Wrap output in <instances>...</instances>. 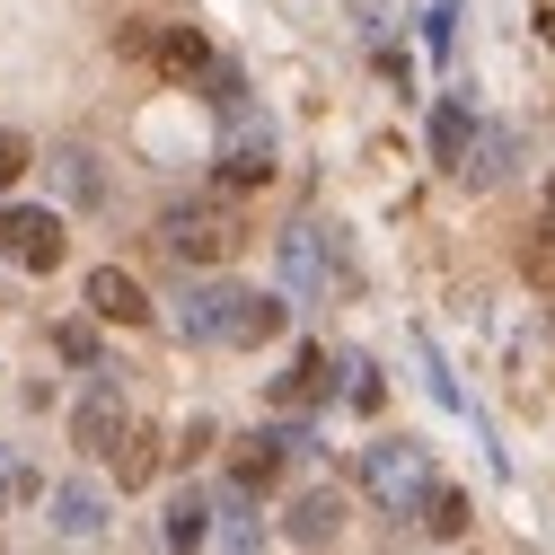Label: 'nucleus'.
Wrapping results in <instances>:
<instances>
[{"mask_svg": "<svg viewBox=\"0 0 555 555\" xmlns=\"http://www.w3.org/2000/svg\"><path fill=\"white\" fill-rule=\"evenodd\" d=\"M177 318H185L194 344H264V335H283V300L230 292V283H185Z\"/></svg>", "mask_w": 555, "mask_h": 555, "instance_id": "f257e3e1", "label": "nucleus"}, {"mask_svg": "<svg viewBox=\"0 0 555 555\" xmlns=\"http://www.w3.org/2000/svg\"><path fill=\"white\" fill-rule=\"evenodd\" d=\"M362 494H371L379 512L414 520V512L441 494V467H433L424 441H371V450H362Z\"/></svg>", "mask_w": 555, "mask_h": 555, "instance_id": "f03ea898", "label": "nucleus"}, {"mask_svg": "<svg viewBox=\"0 0 555 555\" xmlns=\"http://www.w3.org/2000/svg\"><path fill=\"white\" fill-rule=\"evenodd\" d=\"M159 247L177 264H230L247 247V221H238V203H168L159 212Z\"/></svg>", "mask_w": 555, "mask_h": 555, "instance_id": "7ed1b4c3", "label": "nucleus"}, {"mask_svg": "<svg viewBox=\"0 0 555 555\" xmlns=\"http://www.w3.org/2000/svg\"><path fill=\"white\" fill-rule=\"evenodd\" d=\"M221 115H230V132H221V185H264V177H273V132H264V115H247V98L221 106Z\"/></svg>", "mask_w": 555, "mask_h": 555, "instance_id": "20e7f679", "label": "nucleus"}, {"mask_svg": "<svg viewBox=\"0 0 555 555\" xmlns=\"http://www.w3.org/2000/svg\"><path fill=\"white\" fill-rule=\"evenodd\" d=\"M0 256H18L27 273H53L62 264V221L53 212H0Z\"/></svg>", "mask_w": 555, "mask_h": 555, "instance_id": "39448f33", "label": "nucleus"}, {"mask_svg": "<svg viewBox=\"0 0 555 555\" xmlns=\"http://www.w3.org/2000/svg\"><path fill=\"white\" fill-rule=\"evenodd\" d=\"M53 538H72V546H98L106 538V494H98L89 476L53 485Z\"/></svg>", "mask_w": 555, "mask_h": 555, "instance_id": "423d86ee", "label": "nucleus"}, {"mask_svg": "<svg viewBox=\"0 0 555 555\" xmlns=\"http://www.w3.org/2000/svg\"><path fill=\"white\" fill-rule=\"evenodd\" d=\"M89 318H106V326H151V292L132 283V273L98 264V273H89Z\"/></svg>", "mask_w": 555, "mask_h": 555, "instance_id": "0eeeda50", "label": "nucleus"}, {"mask_svg": "<svg viewBox=\"0 0 555 555\" xmlns=\"http://www.w3.org/2000/svg\"><path fill=\"white\" fill-rule=\"evenodd\" d=\"M335 529H344L335 485H309V494H292V512H283V538H292V546H335Z\"/></svg>", "mask_w": 555, "mask_h": 555, "instance_id": "6e6552de", "label": "nucleus"}, {"mask_svg": "<svg viewBox=\"0 0 555 555\" xmlns=\"http://www.w3.org/2000/svg\"><path fill=\"white\" fill-rule=\"evenodd\" d=\"M72 433H80V450H89V459H115V450H124V433H132V414H124V397H115V388H98V397L80 405V424H72Z\"/></svg>", "mask_w": 555, "mask_h": 555, "instance_id": "1a4fd4ad", "label": "nucleus"}, {"mask_svg": "<svg viewBox=\"0 0 555 555\" xmlns=\"http://www.w3.org/2000/svg\"><path fill=\"white\" fill-rule=\"evenodd\" d=\"M159 538L168 546H212V494H194V485H185V494L168 503V520H159Z\"/></svg>", "mask_w": 555, "mask_h": 555, "instance_id": "9d476101", "label": "nucleus"}, {"mask_svg": "<svg viewBox=\"0 0 555 555\" xmlns=\"http://www.w3.org/2000/svg\"><path fill=\"white\" fill-rule=\"evenodd\" d=\"M283 273L300 292H326V247H318V230L300 221V230H283Z\"/></svg>", "mask_w": 555, "mask_h": 555, "instance_id": "9b49d317", "label": "nucleus"}, {"mask_svg": "<svg viewBox=\"0 0 555 555\" xmlns=\"http://www.w3.org/2000/svg\"><path fill=\"white\" fill-rule=\"evenodd\" d=\"M459 177H476V185H503V177H512V132H485V142L459 159Z\"/></svg>", "mask_w": 555, "mask_h": 555, "instance_id": "f8f14e48", "label": "nucleus"}, {"mask_svg": "<svg viewBox=\"0 0 555 555\" xmlns=\"http://www.w3.org/2000/svg\"><path fill=\"white\" fill-rule=\"evenodd\" d=\"M256 494V485H247ZM247 494H212V546H256V520H247Z\"/></svg>", "mask_w": 555, "mask_h": 555, "instance_id": "ddd939ff", "label": "nucleus"}, {"mask_svg": "<svg viewBox=\"0 0 555 555\" xmlns=\"http://www.w3.org/2000/svg\"><path fill=\"white\" fill-rule=\"evenodd\" d=\"M203 62H212V44H203L194 27H168V36H159V72H168V80H185V72H203Z\"/></svg>", "mask_w": 555, "mask_h": 555, "instance_id": "4468645a", "label": "nucleus"}, {"mask_svg": "<svg viewBox=\"0 0 555 555\" xmlns=\"http://www.w3.org/2000/svg\"><path fill=\"white\" fill-rule=\"evenodd\" d=\"M151 467H159V441H151L142 424H132V433H124V450H115V485H142Z\"/></svg>", "mask_w": 555, "mask_h": 555, "instance_id": "2eb2a0df", "label": "nucleus"}, {"mask_svg": "<svg viewBox=\"0 0 555 555\" xmlns=\"http://www.w3.org/2000/svg\"><path fill=\"white\" fill-rule=\"evenodd\" d=\"M433 151H441V168H459V159H467V106H459V98L433 115Z\"/></svg>", "mask_w": 555, "mask_h": 555, "instance_id": "dca6fc26", "label": "nucleus"}, {"mask_svg": "<svg viewBox=\"0 0 555 555\" xmlns=\"http://www.w3.org/2000/svg\"><path fill=\"white\" fill-rule=\"evenodd\" d=\"M318 397H326V353H300L283 379V405H318Z\"/></svg>", "mask_w": 555, "mask_h": 555, "instance_id": "f3484780", "label": "nucleus"}, {"mask_svg": "<svg viewBox=\"0 0 555 555\" xmlns=\"http://www.w3.org/2000/svg\"><path fill=\"white\" fill-rule=\"evenodd\" d=\"M520 273H529V283H555V212L529 230V247H520Z\"/></svg>", "mask_w": 555, "mask_h": 555, "instance_id": "a211bd4d", "label": "nucleus"}, {"mask_svg": "<svg viewBox=\"0 0 555 555\" xmlns=\"http://www.w3.org/2000/svg\"><path fill=\"white\" fill-rule=\"evenodd\" d=\"M424 529H433V538H459V529H467V494H450V485H441V494L424 503Z\"/></svg>", "mask_w": 555, "mask_h": 555, "instance_id": "6ab92c4d", "label": "nucleus"}, {"mask_svg": "<svg viewBox=\"0 0 555 555\" xmlns=\"http://www.w3.org/2000/svg\"><path fill=\"white\" fill-rule=\"evenodd\" d=\"M27 159H36V151H27V132L0 124V185H18V177H27Z\"/></svg>", "mask_w": 555, "mask_h": 555, "instance_id": "aec40b11", "label": "nucleus"}, {"mask_svg": "<svg viewBox=\"0 0 555 555\" xmlns=\"http://www.w3.org/2000/svg\"><path fill=\"white\" fill-rule=\"evenodd\" d=\"M62 194H80V203L98 194V177H89V159H80V151H62Z\"/></svg>", "mask_w": 555, "mask_h": 555, "instance_id": "412c9836", "label": "nucleus"}, {"mask_svg": "<svg viewBox=\"0 0 555 555\" xmlns=\"http://www.w3.org/2000/svg\"><path fill=\"white\" fill-rule=\"evenodd\" d=\"M546 212H555V185H546Z\"/></svg>", "mask_w": 555, "mask_h": 555, "instance_id": "4be33fe9", "label": "nucleus"}]
</instances>
